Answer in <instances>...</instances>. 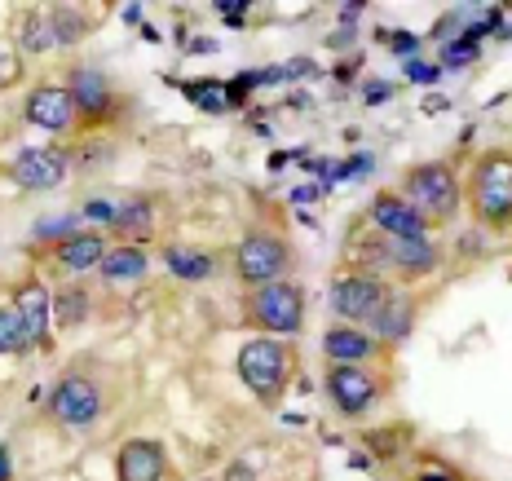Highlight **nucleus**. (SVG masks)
I'll return each instance as SVG.
<instances>
[{
  "mask_svg": "<svg viewBox=\"0 0 512 481\" xmlns=\"http://www.w3.org/2000/svg\"><path fill=\"white\" fill-rule=\"evenodd\" d=\"M398 195L420 212L429 226H446V221L460 217L464 208V186L455 177V168L446 159H424V164H411L402 173V186Z\"/></svg>",
  "mask_w": 512,
  "mask_h": 481,
  "instance_id": "1",
  "label": "nucleus"
},
{
  "mask_svg": "<svg viewBox=\"0 0 512 481\" xmlns=\"http://www.w3.org/2000/svg\"><path fill=\"white\" fill-rule=\"evenodd\" d=\"M468 208L477 226L486 230H512V151L495 146L482 151L468 173Z\"/></svg>",
  "mask_w": 512,
  "mask_h": 481,
  "instance_id": "2",
  "label": "nucleus"
},
{
  "mask_svg": "<svg viewBox=\"0 0 512 481\" xmlns=\"http://www.w3.org/2000/svg\"><path fill=\"white\" fill-rule=\"evenodd\" d=\"M292 349L287 340H274V336H256V340H243L239 349V376L243 384L256 393V402L265 406H279L283 389H287V376H292Z\"/></svg>",
  "mask_w": 512,
  "mask_h": 481,
  "instance_id": "3",
  "label": "nucleus"
},
{
  "mask_svg": "<svg viewBox=\"0 0 512 481\" xmlns=\"http://www.w3.org/2000/svg\"><path fill=\"white\" fill-rule=\"evenodd\" d=\"M248 323L274 340H296L305 327V287L296 279L252 287L248 292Z\"/></svg>",
  "mask_w": 512,
  "mask_h": 481,
  "instance_id": "4",
  "label": "nucleus"
},
{
  "mask_svg": "<svg viewBox=\"0 0 512 481\" xmlns=\"http://www.w3.org/2000/svg\"><path fill=\"white\" fill-rule=\"evenodd\" d=\"M292 265H296L292 243L274 230L243 234L239 248H234V274H239V283L248 287V292L252 287H265V283H283L287 274H292Z\"/></svg>",
  "mask_w": 512,
  "mask_h": 481,
  "instance_id": "5",
  "label": "nucleus"
},
{
  "mask_svg": "<svg viewBox=\"0 0 512 481\" xmlns=\"http://www.w3.org/2000/svg\"><path fill=\"white\" fill-rule=\"evenodd\" d=\"M106 411V389L89 371H67L45 398V415L62 429H89Z\"/></svg>",
  "mask_w": 512,
  "mask_h": 481,
  "instance_id": "6",
  "label": "nucleus"
},
{
  "mask_svg": "<svg viewBox=\"0 0 512 481\" xmlns=\"http://www.w3.org/2000/svg\"><path fill=\"white\" fill-rule=\"evenodd\" d=\"M323 384H327V402H332V411L340 415V420H362V415H371L384 398V380L371 367H345V362H332Z\"/></svg>",
  "mask_w": 512,
  "mask_h": 481,
  "instance_id": "7",
  "label": "nucleus"
},
{
  "mask_svg": "<svg viewBox=\"0 0 512 481\" xmlns=\"http://www.w3.org/2000/svg\"><path fill=\"white\" fill-rule=\"evenodd\" d=\"M393 287L371 274H340L332 283V314L349 327H371V318L384 309Z\"/></svg>",
  "mask_w": 512,
  "mask_h": 481,
  "instance_id": "8",
  "label": "nucleus"
},
{
  "mask_svg": "<svg viewBox=\"0 0 512 481\" xmlns=\"http://www.w3.org/2000/svg\"><path fill=\"white\" fill-rule=\"evenodd\" d=\"M367 226L384 234V239H429V230H433L398 190H376V199L367 208Z\"/></svg>",
  "mask_w": 512,
  "mask_h": 481,
  "instance_id": "9",
  "label": "nucleus"
},
{
  "mask_svg": "<svg viewBox=\"0 0 512 481\" xmlns=\"http://www.w3.org/2000/svg\"><path fill=\"white\" fill-rule=\"evenodd\" d=\"M323 358L327 362H345V367H371V362L389 358V345H380L367 327L332 323L323 331Z\"/></svg>",
  "mask_w": 512,
  "mask_h": 481,
  "instance_id": "10",
  "label": "nucleus"
},
{
  "mask_svg": "<svg viewBox=\"0 0 512 481\" xmlns=\"http://www.w3.org/2000/svg\"><path fill=\"white\" fill-rule=\"evenodd\" d=\"M71 98L84 124H111L115 120V84L98 67H76L71 71Z\"/></svg>",
  "mask_w": 512,
  "mask_h": 481,
  "instance_id": "11",
  "label": "nucleus"
},
{
  "mask_svg": "<svg viewBox=\"0 0 512 481\" xmlns=\"http://www.w3.org/2000/svg\"><path fill=\"white\" fill-rule=\"evenodd\" d=\"M23 115L31 128H45V133H67V128L80 120L76 98H71V89H62V84H40V89H31Z\"/></svg>",
  "mask_w": 512,
  "mask_h": 481,
  "instance_id": "12",
  "label": "nucleus"
},
{
  "mask_svg": "<svg viewBox=\"0 0 512 481\" xmlns=\"http://www.w3.org/2000/svg\"><path fill=\"white\" fill-rule=\"evenodd\" d=\"M9 177L23 190H53L67 177V151H58V146H27V151L9 164Z\"/></svg>",
  "mask_w": 512,
  "mask_h": 481,
  "instance_id": "13",
  "label": "nucleus"
},
{
  "mask_svg": "<svg viewBox=\"0 0 512 481\" xmlns=\"http://www.w3.org/2000/svg\"><path fill=\"white\" fill-rule=\"evenodd\" d=\"M14 309H18V318H23V327H27V340H31V345H45V349H49L53 296H49V287L40 283L36 274H27V279L14 287Z\"/></svg>",
  "mask_w": 512,
  "mask_h": 481,
  "instance_id": "14",
  "label": "nucleus"
},
{
  "mask_svg": "<svg viewBox=\"0 0 512 481\" xmlns=\"http://www.w3.org/2000/svg\"><path fill=\"white\" fill-rule=\"evenodd\" d=\"M168 459L155 437H128L115 455V481H164Z\"/></svg>",
  "mask_w": 512,
  "mask_h": 481,
  "instance_id": "15",
  "label": "nucleus"
},
{
  "mask_svg": "<svg viewBox=\"0 0 512 481\" xmlns=\"http://www.w3.org/2000/svg\"><path fill=\"white\" fill-rule=\"evenodd\" d=\"M415 314H420V305H415V296L411 292H402V287H393L389 292V301H384V309L376 318H371V336L380 340V345H402V340L415 331Z\"/></svg>",
  "mask_w": 512,
  "mask_h": 481,
  "instance_id": "16",
  "label": "nucleus"
},
{
  "mask_svg": "<svg viewBox=\"0 0 512 481\" xmlns=\"http://www.w3.org/2000/svg\"><path fill=\"white\" fill-rule=\"evenodd\" d=\"M437 265H442V248L433 239H389V270L402 283L429 279Z\"/></svg>",
  "mask_w": 512,
  "mask_h": 481,
  "instance_id": "17",
  "label": "nucleus"
},
{
  "mask_svg": "<svg viewBox=\"0 0 512 481\" xmlns=\"http://www.w3.org/2000/svg\"><path fill=\"white\" fill-rule=\"evenodd\" d=\"M111 230H115V239L120 243H137V248H142V239H151L155 234V203L146 195H128L124 203H115Z\"/></svg>",
  "mask_w": 512,
  "mask_h": 481,
  "instance_id": "18",
  "label": "nucleus"
},
{
  "mask_svg": "<svg viewBox=\"0 0 512 481\" xmlns=\"http://www.w3.org/2000/svg\"><path fill=\"white\" fill-rule=\"evenodd\" d=\"M53 256H58V265H62V270H71V274L98 270L102 256H106V239H102V234H93V230H80V234H71L67 243H58Z\"/></svg>",
  "mask_w": 512,
  "mask_h": 481,
  "instance_id": "19",
  "label": "nucleus"
},
{
  "mask_svg": "<svg viewBox=\"0 0 512 481\" xmlns=\"http://www.w3.org/2000/svg\"><path fill=\"white\" fill-rule=\"evenodd\" d=\"M102 279L106 283H128V279H142L146 270H151V252L137 248V243H115V248H106L102 256Z\"/></svg>",
  "mask_w": 512,
  "mask_h": 481,
  "instance_id": "20",
  "label": "nucleus"
},
{
  "mask_svg": "<svg viewBox=\"0 0 512 481\" xmlns=\"http://www.w3.org/2000/svg\"><path fill=\"white\" fill-rule=\"evenodd\" d=\"M217 261H221V256L208 252V248H168L164 252V265L177 274V279H186V283L208 279V274L217 270Z\"/></svg>",
  "mask_w": 512,
  "mask_h": 481,
  "instance_id": "21",
  "label": "nucleus"
},
{
  "mask_svg": "<svg viewBox=\"0 0 512 481\" xmlns=\"http://www.w3.org/2000/svg\"><path fill=\"white\" fill-rule=\"evenodd\" d=\"M23 49L27 53L58 49V31H53V14H49V9H27V14H23Z\"/></svg>",
  "mask_w": 512,
  "mask_h": 481,
  "instance_id": "22",
  "label": "nucleus"
},
{
  "mask_svg": "<svg viewBox=\"0 0 512 481\" xmlns=\"http://www.w3.org/2000/svg\"><path fill=\"white\" fill-rule=\"evenodd\" d=\"M84 318H89V292H84L80 283L62 287V292L53 296V323L58 327H80Z\"/></svg>",
  "mask_w": 512,
  "mask_h": 481,
  "instance_id": "23",
  "label": "nucleus"
},
{
  "mask_svg": "<svg viewBox=\"0 0 512 481\" xmlns=\"http://www.w3.org/2000/svg\"><path fill=\"white\" fill-rule=\"evenodd\" d=\"M27 345H31V340H27V327H23V318H18V309L14 305H0V358L23 354Z\"/></svg>",
  "mask_w": 512,
  "mask_h": 481,
  "instance_id": "24",
  "label": "nucleus"
},
{
  "mask_svg": "<svg viewBox=\"0 0 512 481\" xmlns=\"http://www.w3.org/2000/svg\"><path fill=\"white\" fill-rule=\"evenodd\" d=\"M53 31H58V45H76L80 36H89V18H80L84 9L76 5H53Z\"/></svg>",
  "mask_w": 512,
  "mask_h": 481,
  "instance_id": "25",
  "label": "nucleus"
},
{
  "mask_svg": "<svg viewBox=\"0 0 512 481\" xmlns=\"http://www.w3.org/2000/svg\"><path fill=\"white\" fill-rule=\"evenodd\" d=\"M186 98H195L204 111H226L230 93L221 89V80H190L186 84Z\"/></svg>",
  "mask_w": 512,
  "mask_h": 481,
  "instance_id": "26",
  "label": "nucleus"
},
{
  "mask_svg": "<svg viewBox=\"0 0 512 481\" xmlns=\"http://www.w3.org/2000/svg\"><path fill=\"white\" fill-rule=\"evenodd\" d=\"M477 53H482V40L464 31L460 40H451V45L442 49V62H446V67H468V62H477Z\"/></svg>",
  "mask_w": 512,
  "mask_h": 481,
  "instance_id": "27",
  "label": "nucleus"
},
{
  "mask_svg": "<svg viewBox=\"0 0 512 481\" xmlns=\"http://www.w3.org/2000/svg\"><path fill=\"white\" fill-rule=\"evenodd\" d=\"M415 481H464L455 468H446V464H424L420 473H415Z\"/></svg>",
  "mask_w": 512,
  "mask_h": 481,
  "instance_id": "28",
  "label": "nucleus"
},
{
  "mask_svg": "<svg viewBox=\"0 0 512 481\" xmlns=\"http://www.w3.org/2000/svg\"><path fill=\"white\" fill-rule=\"evenodd\" d=\"M84 217H93V221H106V226H111V221H115V203H102V199L84 203Z\"/></svg>",
  "mask_w": 512,
  "mask_h": 481,
  "instance_id": "29",
  "label": "nucleus"
},
{
  "mask_svg": "<svg viewBox=\"0 0 512 481\" xmlns=\"http://www.w3.org/2000/svg\"><path fill=\"white\" fill-rule=\"evenodd\" d=\"M217 14H226L230 23H239V14H248V0H217Z\"/></svg>",
  "mask_w": 512,
  "mask_h": 481,
  "instance_id": "30",
  "label": "nucleus"
},
{
  "mask_svg": "<svg viewBox=\"0 0 512 481\" xmlns=\"http://www.w3.org/2000/svg\"><path fill=\"white\" fill-rule=\"evenodd\" d=\"M407 76H411V80H437V67H424V62H411V67H407Z\"/></svg>",
  "mask_w": 512,
  "mask_h": 481,
  "instance_id": "31",
  "label": "nucleus"
},
{
  "mask_svg": "<svg viewBox=\"0 0 512 481\" xmlns=\"http://www.w3.org/2000/svg\"><path fill=\"white\" fill-rule=\"evenodd\" d=\"M0 481H14V459H9V446H0Z\"/></svg>",
  "mask_w": 512,
  "mask_h": 481,
  "instance_id": "32",
  "label": "nucleus"
},
{
  "mask_svg": "<svg viewBox=\"0 0 512 481\" xmlns=\"http://www.w3.org/2000/svg\"><path fill=\"white\" fill-rule=\"evenodd\" d=\"M393 49L407 53V58H411V53H415V36H393Z\"/></svg>",
  "mask_w": 512,
  "mask_h": 481,
  "instance_id": "33",
  "label": "nucleus"
},
{
  "mask_svg": "<svg viewBox=\"0 0 512 481\" xmlns=\"http://www.w3.org/2000/svg\"><path fill=\"white\" fill-rule=\"evenodd\" d=\"M389 84H376V89H367V102H384V98H389Z\"/></svg>",
  "mask_w": 512,
  "mask_h": 481,
  "instance_id": "34",
  "label": "nucleus"
},
{
  "mask_svg": "<svg viewBox=\"0 0 512 481\" xmlns=\"http://www.w3.org/2000/svg\"><path fill=\"white\" fill-rule=\"evenodd\" d=\"M314 195H318V186H301V190H296V195H292V199H296V203H309V199H314Z\"/></svg>",
  "mask_w": 512,
  "mask_h": 481,
  "instance_id": "35",
  "label": "nucleus"
}]
</instances>
